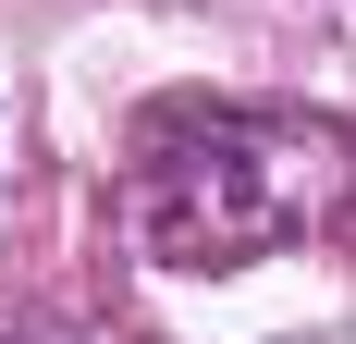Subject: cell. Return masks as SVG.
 <instances>
[{"label":"cell","mask_w":356,"mask_h":344,"mask_svg":"<svg viewBox=\"0 0 356 344\" xmlns=\"http://www.w3.org/2000/svg\"><path fill=\"white\" fill-rule=\"evenodd\" d=\"M344 197H356V136L320 111H258V99H160L123 160V234L160 271L283 258Z\"/></svg>","instance_id":"6da1fadb"},{"label":"cell","mask_w":356,"mask_h":344,"mask_svg":"<svg viewBox=\"0 0 356 344\" xmlns=\"http://www.w3.org/2000/svg\"><path fill=\"white\" fill-rule=\"evenodd\" d=\"M49 344H136V332H49Z\"/></svg>","instance_id":"7a4b0ae2"}]
</instances>
